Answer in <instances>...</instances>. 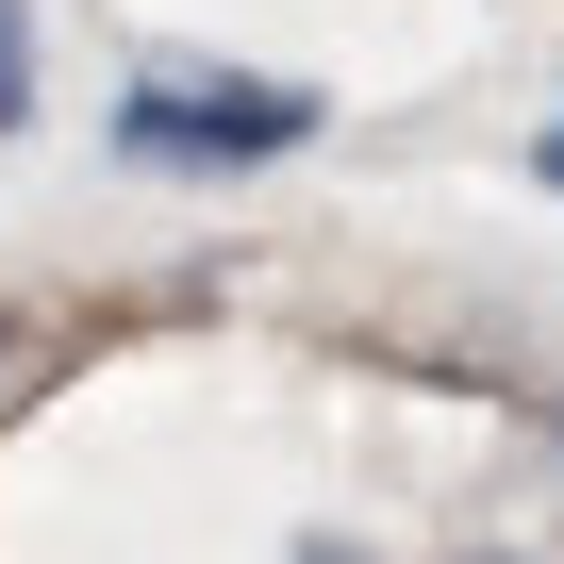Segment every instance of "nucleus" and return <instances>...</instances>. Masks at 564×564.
Instances as JSON below:
<instances>
[{"label":"nucleus","mask_w":564,"mask_h":564,"mask_svg":"<svg viewBox=\"0 0 564 564\" xmlns=\"http://www.w3.org/2000/svg\"><path fill=\"white\" fill-rule=\"evenodd\" d=\"M300 133H316V84H249V67H150L117 100L133 166H282Z\"/></svg>","instance_id":"f257e3e1"},{"label":"nucleus","mask_w":564,"mask_h":564,"mask_svg":"<svg viewBox=\"0 0 564 564\" xmlns=\"http://www.w3.org/2000/svg\"><path fill=\"white\" fill-rule=\"evenodd\" d=\"M34 117V34H18V0H0V133Z\"/></svg>","instance_id":"f03ea898"},{"label":"nucleus","mask_w":564,"mask_h":564,"mask_svg":"<svg viewBox=\"0 0 564 564\" xmlns=\"http://www.w3.org/2000/svg\"><path fill=\"white\" fill-rule=\"evenodd\" d=\"M531 166H547V183H564V133H547V150H531Z\"/></svg>","instance_id":"7ed1b4c3"}]
</instances>
